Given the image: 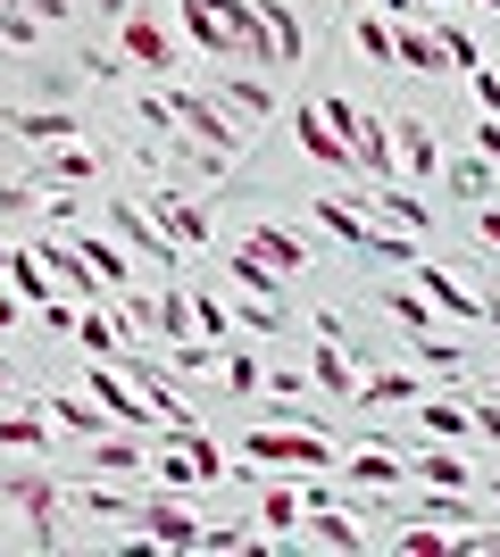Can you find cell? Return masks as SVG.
Here are the masks:
<instances>
[{
  "label": "cell",
  "instance_id": "cell-36",
  "mask_svg": "<svg viewBox=\"0 0 500 557\" xmlns=\"http://www.w3.org/2000/svg\"><path fill=\"white\" fill-rule=\"evenodd\" d=\"M467 417H476L484 442H500V399H484V392H476V399H467Z\"/></svg>",
  "mask_w": 500,
  "mask_h": 557
},
{
  "label": "cell",
  "instance_id": "cell-26",
  "mask_svg": "<svg viewBox=\"0 0 500 557\" xmlns=\"http://www.w3.org/2000/svg\"><path fill=\"white\" fill-rule=\"evenodd\" d=\"M192 333H200V342H225V333H234V308L200 292V300H192Z\"/></svg>",
  "mask_w": 500,
  "mask_h": 557
},
{
  "label": "cell",
  "instance_id": "cell-2",
  "mask_svg": "<svg viewBox=\"0 0 500 557\" xmlns=\"http://www.w3.org/2000/svg\"><path fill=\"white\" fill-rule=\"evenodd\" d=\"M317 225H326V233H342V242H351L358 258H392V267H408V258H417V242L383 233L376 216H358L351 200H342V191H317Z\"/></svg>",
  "mask_w": 500,
  "mask_h": 557
},
{
  "label": "cell",
  "instance_id": "cell-32",
  "mask_svg": "<svg viewBox=\"0 0 500 557\" xmlns=\"http://www.w3.org/2000/svg\"><path fill=\"white\" fill-rule=\"evenodd\" d=\"M451 191H467V200H492V159H459V166H451Z\"/></svg>",
  "mask_w": 500,
  "mask_h": 557
},
{
  "label": "cell",
  "instance_id": "cell-12",
  "mask_svg": "<svg viewBox=\"0 0 500 557\" xmlns=\"http://www.w3.org/2000/svg\"><path fill=\"white\" fill-rule=\"evenodd\" d=\"M42 408H50V424H68V433H84V442H100V433H109V408H100L93 392H50Z\"/></svg>",
  "mask_w": 500,
  "mask_h": 557
},
{
  "label": "cell",
  "instance_id": "cell-30",
  "mask_svg": "<svg viewBox=\"0 0 500 557\" xmlns=\"http://www.w3.org/2000/svg\"><path fill=\"white\" fill-rule=\"evenodd\" d=\"M259 524H267V533H276V541H284L292 524H301V491H267V508H259Z\"/></svg>",
  "mask_w": 500,
  "mask_h": 557
},
{
  "label": "cell",
  "instance_id": "cell-29",
  "mask_svg": "<svg viewBox=\"0 0 500 557\" xmlns=\"http://www.w3.org/2000/svg\"><path fill=\"white\" fill-rule=\"evenodd\" d=\"M0 442H9V449H50V424L17 408V417H0Z\"/></svg>",
  "mask_w": 500,
  "mask_h": 557
},
{
  "label": "cell",
  "instance_id": "cell-6",
  "mask_svg": "<svg viewBox=\"0 0 500 557\" xmlns=\"http://www.w3.org/2000/svg\"><path fill=\"white\" fill-rule=\"evenodd\" d=\"M109 233H118V242H125L134 258H150V267H175V258H184V250H175V242H167L159 225H150V209H143V200H109Z\"/></svg>",
  "mask_w": 500,
  "mask_h": 557
},
{
  "label": "cell",
  "instance_id": "cell-7",
  "mask_svg": "<svg viewBox=\"0 0 500 557\" xmlns=\"http://www.w3.org/2000/svg\"><path fill=\"white\" fill-rule=\"evenodd\" d=\"M408 267H417V292H426L434 317H451V325H484V300L459 275H442V267H426V258H408Z\"/></svg>",
  "mask_w": 500,
  "mask_h": 557
},
{
  "label": "cell",
  "instance_id": "cell-39",
  "mask_svg": "<svg viewBox=\"0 0 500 557\" xmlns=\"http://www.w3.org/2000/svg\"><path fill=\"white\" fill-rule=\"evenodd\" d=\"M17 308H25L17 292H0V333H17Z\"/></svg>",
  "mask_w": 500,
  "mask_h": 557
},
{
  "label": "cell",
  "instance_id": "cell-31",
  "mask_svg": "<svg viewBox=\"0 0 500 557\" xmlns=\"http://www.w3.org/2000/svg\"><path fill=\"white\" fill-rule=\"evenodd\" d=\"M376 209L392 216V225H408V233H426V200H417V191H376Z\"/></svg>",
  "mask_w": 500,
  "mask_h": 557
},
{
  "label": "cell",
  "instance_id": "cell-10",
  "mask_svg": "<svg viewBox=\"0 0 500 557\" xmlns=\"http://www.w3.org/2000/svg\"><path fill=\"white\" fill-rule=\"evenodd\" d=\"M292 533H309L317 549H367V541H358V524H351V508H333V499H317V508H301V524H292Z\"/></svg>",
  "mask_w": 500,
  "mask_h": 557
},
{
  "label": "cell",
  "instance_id": "cell-1",
  "mask_svg": "<svg viewBox=\"0 0 500 557\" xmlns=\"http://www.w3.org/2000/svg\"><path fill=\"white\" fill-rule=\"evenodd\" d=\"M184 34L209 59H242V67H276L267 50V25L251 17V0H184Z\"/></svg>",
  "mask_w": 500,
  "mask_h": 557
},
{
  "label": "cell",
  "instance_id": "cell-15",
  "mask_svg": "<svg viewBox=\"0 0 500 557\" xmlns=\"http://www.w3.org/2000/svg\"><path fill=\"white\" fill-rule=\"evenodd\" d=\"M9 125H17V141H42V150H59V141L84 134V116H68V109H17Z\"/></svg>",
  "mask_w": 500,
  "mask_h": 557
},
{
  "label": "cell",
  "instance_id": "cell-19",
  "mask_svg": "<svg viewBox=\"0 0 500 557\" xmlns=\"http://www.w3.org/2000/svg\"><path fill=\"white\" fill-rule=\"evenodd\" d=\"M217 100H225L234 116H251V125L276 109V92H267V84H251V75H217Z\"/></svg>",
  "mask_w": 500,
  "mask_h": 557
},
{
  "label": "cell",
  "instance_id": "cell-41",
  "mask_svg": "<svg viewBox=\"0 0 500 557\" xmlns=\"http://www.w3.org/2000/svg\"><path fill=\"white\" fill-rule=\"evenodd\" d=\"M9 258H17V250H9V242H0V283H9Z\"/></svg>",
  "mask_w": 500,
  "mask_h": 557
},
{
  "label": "cell",
  "instance_id": "cell-44",
  "mask_svg": "<svg viewBox=\"0 0 500 557\" xmlns=\"http://www.w3.org/2000/svg\"><path fill=\"white\" fill-rule=\"evenodd\" d=\"M492 399H500V374H492Z\"/></svg>",
  "mask_w": 500,
  "mask_h": 557
},
{
  "label": "cell",
  "instance_id": "cell-18",
  "mask_svg": "<svg viewBox=\"0 0 500 557\" xmlns=\"http://www.w3.org/2000/svg\"><path fill=\"white\" fill-rule=\"evenodd\" d=\"M392 59H401V67H426V75H442V67H451V59H442V34H426V25L392 34Z\"/></svg>",
  "mask_w": 500,
  "mask_h": 557
},
{
  "label": "cell",
  "instance_id": "cell-38",
  "mask_svg": "<svg viewBox=\"0 0 500 557\" xmlns=\"http://www.w3.org/2000/svg\"><path fill=\"white\" fill-rule=\"evenodd\" d=\"M25 9H34V17H42V25H59V17H68V9H75V0H25Z\"/></svg>",
  "mask_w": 500,
  "mask_h": 557
},
{
  "label": "cell",
  "instance_id": "cell-17",
  "mask_svg": "<svg viewBox=\"0 0 500 557\" xmlns=\"http://www.w3.org/2000/svg\"><path fill=\"white\" fill-rule=\"evenodd\" d=\"M125 59H143V67L159 75V67H175V42H167L150 17H125Z\"/></svg>",
  "mask_w": 500,
  "mask_h": 557
},
{
  "label": "cell",
  "instance_id": "cell-8",
  "mask_svg": "<svg viewBox=\"0 0 500 557\" xmlns=\"http://www.w3.org/2000/svg\"><path fill=\"white\" fill-rule=\"evenodd\" d=\"M134 524H143L159 549H200V516H184L175 499H134Z\"/></svg>",
  "mask_w": 500,
  "mask_h": 557
},
{
  "label": "cell",
  "instance_id": "cell-11",
  "mask_svg": "<svg viewBox=\"0 0 500 557\" xmlns=\"http://www.w3.org/2000/svg\"><path fill=\"white\" fill-rule=\"evenodd\" d=\"M242 250L259 258V267H276V275L309 267V242H301V233H284V225H251V242H242Z\"/></svg>",
  "mask_w": 500,
  "mask_h": 557
},
{
  "label": "cell",
  "instance_id": "cell-34",
  "mask_svg": "<svg viewBox=\"0 0 500 557\" xmlns=\"http://www.w3.org/2000/svg\"><path fill=\"white\" fill-rule=\"evenodd\" d=\"M392 317H401V333H434L442 325V317L426 308V292H417V300H392Z\"/></svg>",
  "mask_w": 500,
  "mask_h": 557
},
{
  "label": "cell",
  "instance_id": "cell-27",
  "mask_svg": "<svg viewBox=\"0 0 500 557\" xmlns=\"http://www.w3.org/2000/svg\"><path fill=\"white\" fill-rule=\"evenodd\" d=\"M75 333H84V349H93V358H118V317L84 308V317H75Z\"/></svg>",
  "mask_w": 500,
  "mask_h": 557
},
{
  "label": "cell",
  "instance_id": "cell-14",
  "mask_svg": "<svg viewBox=\"0 0 500 557\" xmlns=\"http://www.w3.org/2000/svg\"><path fill=\"white\" fill-rule=\"evenodd\" d=\"M292 134H301V150H309L317 166H351V141L326 125V109H301V116H292Z\"/></svg>",
  "mask_w": 500,
  "mask_h": 557
},
{
  "label": "cell",
  "instance_id": "cell-43",
  "mask_svg": "<svg viewBox=\"0 0 500 557\" xmlns=\"http://www.w3.org/2000/svg\"><path fill=\"white\" fill-rule=\"evenodd\" d=\"M100 9H109V17H125V0H100Z\"/></svg>",
  "mask_w": 500,
  "mask_h": 557
},
{
  "label": "cell",
  "instance_id": "cell-23",
  "mask_svg": "<svg viewBox=\"0 0 500 557\" xmlns=\"http://www.w3.org/2000/svg\"><path fill=\"white\" fill-rule=\"evenodd\" d=\"M401 474H408V458H392V449H358V458H351V483H367V491L401 483Z\"/></svg>",
  "mask_w": 500,
  "mask_h": 557
},
{
  "label": "cell",
  "instance_id": "cell-25",
  "mask_svg": "<svg viewBox=\"0 0 500 557\" xmlns=\"http://www.w3.org/2000/svg\"><path fill=\"white\" fill-rule=\"evenodd\" d=\"M84 466H93V474H134V466H143V449H134V442H109V433H100Z\"/></svg>",
  "mask_w": 500,
  "mask_h": 557
},
{
  "label": "cell",
  "instance_id": "cell-16",
  "mask_svg": "<svg viewBox=\"0 0 500 557\" xmlns=\"http://www.w3.org/2000/svg\"><path fill=\"white\" fill-rule=\"evenodd\" d=\"M408 474H417V483H434V491H467V483H476V474H467V458H451V449H417V458H408Z\"/></svg>",
  "mask_w": 500,
  "mask_h": 557
},
{
  "label": "cell",
  "instance_id": "cell-5",
  "mask_svg": "<svg viewBox=\"0 0 500 557\" xmlns=\"http://www.w3.org/2000/svg\"><path fill=\"white\" fill-rule=\"evenodd\" d=\"M150 225L167 233V242H175V250H200V242H209V209H200V200H192V191H175V184H159L150 191Z\"/></svg>",
  "mask_w": 500,
  "mask_h": 557
},
{
  "label": "cell",
  "instance_id": "cell-4",
  "mask_svg": "<svg viewBox=\"0 0 500 557\" xmlns=\"http://www.w3.org/2000/svg\"><path fill=\"white\" fill-rule=\"evenodd\" d=\"M242 458H267V466H309V474L342 466V458L326 449V433H317V424H267V433H251V442H242Z\"/></svg>",
  "mask_w": 500,
  "mask_h": 557
},
{
  "label": "cell",
  "instance_id": "cell-20",
  "mask_svg": "<svg viewBox=\"0 0 500 557\" xmlns=\"http://www.w3.org/2000/svg\"><path fill=\"white\" fill-rule=\"evenodd\" d=\"M9 292H17L25 308L59 300V292H50V275H42V258H34V250H17V258H9Z\"/></svg>",
  "mask_w": 500,
  "mask_h": 557
},
{
  "label": "cell",
  "instance_id": "cell-40",
  "mask_svg": "<svg viewBox=\"0 0 500 557\" xmlns=\"http://www.w3.org/2000/svg\"><path fill=\"white\" fill-rule=\"evenodd\" d=\"M476 233H484V242L500 250V209H484V225H476Z\"/></svg>",
  "mask_w": 500,
  "mask_h": 557
},
{
  "label": "cell",
  "instance_id": "cell-24",
  "mask_svg": "<svg viewBox=\"0 0 500 557\" xmlns=\"http://www.w3.org/2000/svg\"><path fill=\"white\" fill-rule=\"evenodd\" d=\"M42 175H50V184H93V150H75V141H59Z\"/></svg>",
  "mask_w": 500,
  "mask_h": 557
},
{
  "label": "cell",
  "instance_id": "cell-33",
  "mask_svg": "<svg viewBox=\"0 0 500 557\" xmlns=\"http://www.w3.org/2000/svg\"><path fill=\"white\" fill-rule=\"evenodd\" d=\"M392 549H401V557H442L451 541H442V533H426V516H417V524H408V533L392 541Z\"/></svg>",
  "mask_w": 500,
  "mask_h": 557
},
{
  "label": "cell",
  "instance_id": "cell-37",
  "mask_svg": "<svg viewBox=\"0 0 500 557\" xmlns=\"http://www.w3.org/2000/svg\"><path fill=\"white\" fill-rule=\"evenodd\" d=\"M476 159L500 166V116H484V125H476Z\"/></svg>",
  "mask_w": 500,
  "mask_h": 557
},
{
  "label": "cell",
  "instance_id": "cell-45",
  "mask_svg": "<svg viewBox=\"0 0 500 557\" xmlns=\"http://www.w3.org/2000/svg\"><path fill=\"white\" fill-rule=\"evenodd\" d=\"M484 9H500V0H484Z\"/></svg>",
  "mask_w": 500,
  "mask_h": 557
},
{
  "label": "cell",
  "instance_id": "cell-42",
  "mask_svg": "<svg viewBox=\"0 0 500 557\" xmlns=\"http://www.w3.org/2000/svg\"><path fill=\"white\" fill-rule=\"evenodd\" d=\"M383 9H392V17H401V9H417V0H383Z\"/></svg>",
  "mask_w": 500,
  "mask_h": 557
},
{
  "label": "cell",
  "instance_id": "cell-3",
  "mask_svg": "<svg viewBox=\"0 0 500 557\" xmlns=\"http://www.w3.org/2000/svg\"><path fill=\"white\" fill-rule=\"evenodd\" d=\"M167 100H175V125H184V134L200 141V150H217V159L251 141V116H234L217 92H167Z\"/></svg>",
  "mask_w": 500,
  "mask_h": 557
},
{
  "label": "cell",
  "instance_id": "cell-13",
  "mask_svg": "<svg viewBox=\"0 0 500 557\" xmlns=\"http://www.w3.org/2000/svg\"><path fill=\"white\" fill-rule=\"evenodd\" d=\"M251 17L267 25V50H276V67H301V17H292L284 0H251Z\"/></svg>",
  "mask_w": 500,
  "mask_h": 557
},
{
  "label": "cell",
  "instance_id": "cell-21",
  "mask_svg": "<svg viewBox=\"0 0 500 557\" xmlns=\"http://www.w3.org/2000/svg\"><path fill=\"white\" fill-rule=\"evenodd\" d=\"M358 399H367V408H417V399H426V383H417V374H376Z\"/></svg>",
  "mask_w": 500,
  "mask_h": 557
},
{
  "label": "cell",
  "instance_id": "cell-9",
  "mask_svg": "<svg viewBox=\"0 0 500 557\" xmlns=\"http://www.w3.org/2000/svg\"><path fill=\"white\" fill-rule=\"evenodd\" d=\"M383 134H392V175H434V134H426V116H383Z\"/></svg>",
  "mask_w": 500,
  "mask_h": 557
},
{
  "label": "cell",
  "instance_id": "cell-22",
  "mask_svg": "<svg viewBox=\"0 0 500 557\" xmlns=\"http://www.w3.org/2000/svg\"><path fill=\"white\" fill-rule=\"evenodd\" d=\"M84 267H93V275L118 292V283L134 275V250H125V242H84Z\"/></svg>",
  "mask_w": 500,
  "mask_h": 557
},
{
  "label": "cell",
  "instance_id": "cell-35",
  "mask_svg": "<svg viewBox=\"0 0 500 557\" xmlns=\"http://www.w3.org/2000/svg\"><path fill=\"white\" fill-rule=\"evenodd\" d=\"M358 50H367V59H392V25H376V17H358Z\"/></svg>",
  "mask_w": 500,
  "mask_h": 557
},
{
  "label": "cell",
  "instance_id": "cell-28",
  "mask_svg": "<svg viewBox=\"0 0 500 557\" xmlns=\"http://www.w3.org/2000/svg\"><path fill=\"white\" fill-rule=\"evenodd\" d=\"M309 374L326 383V392H342V399L358 392V383H351V358H342V342H326V349H317V367H309Z\"/></svg>",
  "mask_w": 500,
  "mask_h": 557
}]
</instances>
